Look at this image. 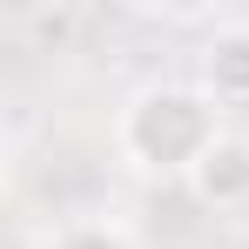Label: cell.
<instances>
[{"mask_svg": "<svg viewBox=\"0 0 249 249\" xmlns=\"http://www.w3.org/2000/svg\"><path fill=\"white\" fill-rule=\"evenodd\" d=\"M196 202L215 209V215H229V209H243L249 202V142L243 135H222L215 148H209V162L196 168Z\"/></svg>", "mask_w": 249, "mask_h": 249, "instance_id": "cell-2", "label": "cell"}, {"mask_svg": "<svg viewBox=\"0 0 249 249\" xmlns=\"http://www.w3.org/2000/svg\"><path fill=\"white\" fill-rule=\"evenodd\" d=\"M202 88L215 108H243L249 101V27H229L202 47Z\"/></svg>", "mask_w": 249, "mask_h": 249, "instance_id": "cell-3", "label": "cell"}, {"mask_svg": "<svg viewBox=\"0 0 249 249\" xmlns=\"http://www.w3.org/2000/svg\"><path fill=\"white\" fill-rule=\"evenodd\" d=\"M222 135V108L202 81H148L115 108V155L142 182H196Z\"/></svg>", "mask_w": 249, "mask_h": 249, "instance_id": "cell-1", "label": "cell"}, {"mask_svg": "<svg viewBox=\"0 0 249 249\" xmlns=\"http://www.w3.org/2000/svg\"><path fill=\"white\" fill-rule=\"evenodd\" d=\"M34 249H142L135 229L115 222V215H74V222H54Z\"/></svg>", "mask_w": 249, "mask_h": 249, "instance_id": "cell-4", "label": "cell"}]
</instances>
